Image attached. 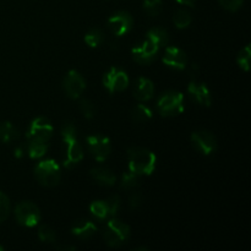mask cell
<instances>
[{"label": "cell", "mask_w": 251, "mask_h": 251, "mask_svg": "<svg viewBox=\"0 0 251 251\" xmlns=\"http://www.w3.org/2000/svg\"><path fill=\"white\" fill-rule=\"evenodd\" d=\"M61 139H63L64 150H65V161L64 166L66 168L75 166L78 162L82 161L83 151L80 142L77 140L76 127L71 123H65L61 129Z\"/></svg>", "instance_id": "1"}, {"label": "cell", "mask_w": 251, "mask_h": 251, "mask_svg": "<svg viewBox=\"0 0 251 251\" xmlns=\"http://www.w3.org/2000/svg\"><path fill=\"white\" fill-rule=\"evenodd\" d=\"M129 157V171L137 176H150L156 168V154L141 147H132L127 151Z\"/></svg>", "instance_id": "2"}, {"label": "cell", "mask_w": 251, "mask_h": 251, "mask_svg": "<svg viewBox=\"0 0 251 251\" xmlns=\"http://www.w3.org/2000/svg\"><path fill=\"white\" fill-rule=\"evenodd\" d=\"M37 180L41 183V185L47 186V188H53L56 186L60 181V168L53 159H46L37 164L34 169Z\"/></svg>", "instance_id": "3"}, {"label": "cell", "mask_w": 251, "mask_h": 251, "mask_svg": "<svg viewBox=\"0 0 251 251\" xmlns=\"http://www.w3.org/2000/svg\"><path fill=\"white\" fill-rule=\"evenodd\" d=\"M157 109L163 117H173L184 110V96L176 91H168L159 97Z\"/></svg>", "instance_id": "4"}, {"label": "cell", "mask_w": 251, "mask_h": 251, "mask_svg": "<svg viewBox=\"0 0 251 251\" xmlns=\"http://www.w3.org/2000/svg\"><path fill=\"white\" fill-rule=\"evenodd\" d=\"M103 237L109 247H120L129 239L130 228L122 221L112 220L105 225Z\"/></svg>", "instance_id": "5"}, {"label": "cell", "mask_w": 251, "mask_h": 251, "mask_svg": "<svg viewBox=\"0 0 251 251\" xmlns=\"http://www.w3.org/2000/svg\"><path fill=\"white\" fill-rule=\"evenodd\" d=\"M53 135V125L47 118H36L29 125L26 132V137L28 141H38L48 144Z\"/></svg>", "instance_id": "6"}, {"label": "cell", "mask_w": 251, "mask_h": 251, "mask_svg": "<svg viewBox=\"0 0 251 251\" xmlns=\"http://www.w3.org/2000/svg\"><path fill=\"white\" fill-rule=\"evenodd\" d=\"M15 217L20 225L31 228L38 225L41 220V212L34 203L24 201V202H20L15 208Z\"/></svg>", "instance_id": "7"}, {"label": "cell", "mask_w": 251, "mask_h": 251, "mask_svg": "<svg viewBox=\"0 0 251 251\" xmlns=\"http://www.w3.org/2000/svg\"><path fill=\"white\" fill-rule=\"evenodd\" d=\"M87 146L96 161L104 162L112 152L110 141L100 135H91L87 137Z\"/></svg>", "instance_id": "8"}, {"label": "cell", "mask_w": 251, "mask_h": 251, "mask_svg": "<svg viewBox=\"0 0 251 251\" xmlns=\"http://www.w3.org/2000/svg\"><path fill=\"white\" fill-rule=\"evenodd\" d=\"M103 85L110 93L124 91L129 85L126 73L118 68H112L103 76Z\"/></svg>", "instance_id": "9"}, {"label": "cell", "mask_w": 251, "mask_h": 251, "mask_svg": "<svg viewBox=\"0 0 251 251\" xmlns=\"http://www.w3.org/2000/svg\"><path fill=\"white\" fill-rule=\"evenodd\" d=\"M159 51V47L154 43L152 39L146 38L144 42L137 44L136 47L131 49L132 56H134L135 61L140 64H150L156 59L157 54Z\"/></svg>", "instance_id": "10"}, {"label": "cell", "mask_w": 251, "mask_h": 251, "mask_svg": "<svg viewBox=\"0 0 251 251\" xmlns=\"http://www.w3.org/2000/svg\"><path fill=\"white\" fill-rule=\"evenodd\" d=\"M132 25H134V20L131 15L126 11H119L108 20L107 26L114 36L120 37L126 34L132 28Z\"/></svg>", "instance_id": "11"}, {"label": "cell", "mask_w": 251, "mask_h": 251, "mask_svg": "<svg viewBox=\"0 0 251 251\" xmlns=\"http://www.w3.org/2000/svg\"><path fill=\"white\" fill-rule=\"evenodd\" d=\"M191 142H193V146L205 156L213 153L217 149V140H216L215 135L205 131V130L194 132L191 135Z\"/></svg>", "instance_id": "12"}, {"label": "cell", "mask_w": 251, "mask_h": 251, "mask_svg": "<svg viewBox=\"0 0 251 251\" xmlns=\"http://www.w3.org/2000/svg\"><path fill=\"white\" fill-rule=\"evenodd\" d=\"M63 87L66 95L73 100L80 97L86 88V81L78 71L70 70L63 81Z\"/></svg>", "instance_id": "13"}, {"label": "cell", "mask_w": 251, "mask_h": 251, "mask_svg": "<svg viewBox=\"0 0 251 251\" xmlns=\"http://www.w3.org/2000/svg\"><path fill=\"white\" fill-rule=\"evenodd\" d=\"M188 92L198 104L210 107L211 103H212V98H211V93L207 86L203 82H199L195 78H193L189 83Z\"/></svg>", "instance_id": "14"}, {"label": "cell", "mask_w": 251, "mask_h": 251, "mask_svg": "<svg viewBox=\"0 0 251 251\" xmlns=\"http://www.w3.org/2000/svg\"><path fill=\"white\" fill-rule=\"evenodd\" d=\"M163 63L176 70H183L188 64V56L176 47H167L163 55Z\"/></svg>", "instance_id": "15"}, {"label": "cell", "mask_w": 251, "mask_h": 251, "mask_svg": "<svg viewBox=\"0 0 251 251\" xmlns=\"http://www.w3.org/2000/svg\"><path fill=\"white\" fill-rule=\"evenodd\" d=\"M134 95L136 100H141V102H147V100H151L154 95L153 83H152L149 78H137L136 85H135Z\"/></svg>", "instance_id": "16"}, {"label": "cell", "mask_w": 251, "mask_h": 251, "mask_svg": "<svg viewBox=\"0 0 251 251\" xmlns=\"http://www.w3.org/2000/svg\"><path fill=\"white\" fill-rule=\"evenodd\" d=\"M73 234L75 237L80 238V239H90L91 237L96 234L97 232V227L95 223L87 220H80L74 225L73 229H71Z\"/></svg>", "instance_id": "17"}, {"label": "cell", "mask_w": 251, "mask_h": 251, "mask_svg": "<svg viewBox=\"0 0 251 251\" xmlns=\"http://www.w3.org/2000/svg\"><path fill=\"white\" fill-rule=\"evenodd\" d=\"M91 176L95 181H97V184L104 186H112L115 184V178L114 173H113L110 169L108 168H95L91 171Z\"/></svg>", "instance_id": "18"}, {"label": "cell", "mask_w": 251, "mask_h": 251, "mask_svg": "<svg viewBox=\"0 0 251 251\" xmlns=\"http://www.w3.org/2000/svg\"><path fill=\"white\" fill-rule=\"evenodd\" d=\"M17 136H19V131H17L16 127L11 123H0V141L4 142V144H9V142L16 140Z\"/></svg>", "instance_id": "19"}, {"label": "cell", "mask_w": 251, "mask_h": 251, "mask_svg": "<svg viewBox=\"0 0 251 251\" xmlns=\"http://www.w3.org/2000/svg\"><path fill=\"white\" fill-rule=\"evenodd\" d=\"M147 38L152 39L159 48L163 46H167V43L169 41L168 32L164 28H161V27H154V28L150 29L147 32Z\"/></svg>", "instance_id": "20"}, {"label": "cell", "mask_w": 251, "mask_h": 251, "mask_svg": "<svg viewBox=\"0 0 251 251\" xmlns=\"http://www.w3.org/2000/svg\"><path fill=\"white\" fill-rule=\"evenodd\" d=\"M131 117L135 122L137 123H145L152 118V112L147 105L145 104H137L132 108Z\"/></svg>", "instance_id": "21"}, {"label": "cell", "mask_w": 251, "mask_h": 251, "mask_svg": "<svg viewBox=\"0 0 251 251\" xmlns=\"http://www.w3.org/2000/svg\"><path fill=\"white\" fill-rule=\"evenodd\" d=\"M27 151H28V156L31 158L37 159L43 157L48 151V144L38 141H28V146H27Z\"/></svg>", "instance_id": "22"}, {"label": "cell", "mask_w": 251, "mask_h": 251, "mask_svg": "<svg viewBox=\"0 0 251 251\" xmlns=\"http://www.w3.org/2000/svg\"><path fill=\"white\" fill-rule=\"evenodd\" d=\"M103 41H104V33L100 28H92L85 36V42L91 48H96V47L100 46Z\"/></svg>", "instance_id": "23"}, {"label": "cell", "mask_w": 251, "mask_h": 251, "mask_svg": "<svg viewBox=\"0 0 251 251\" xmlns=\"http://www.w3.org/2000/svg\"><path fill=\"white\" fill-rule=\"evenodd\" d=\"M173 22L174 25H176V28H186V27H189V25L191 24V15L189 14L186 10H178V11L176 12V15H174Z\"/></svg>", "instance_id": "24"}, {"label": "cell", "mask_w": 251, "mask_h": 251, "mask_svg": "<svg viewBox=\"0 0 251 251\" xmlns=\"http://www.w3.org/2000/svg\"><path fill=\"white\" fill-rule=\"evenodd\" d=\"M90 211L98 220H104L108 216V208L105 201H93L90 206Z\"/></svg>", "instance_id": "25"}, {"label": "cell", "mask_w": 251, "mask_h": 251, "mask_svg": "<svg viewBox=\"0 0 251 251\" xmlns=\"http://www.w3.org/2000/svg\"><path fill=\"white\" fill-rule=\"evenodd\" d=\"M120 185H122L123 189H126V190L136 188L139 185V176L131 171L126 172V173L123 174L122 184Z\"/></svg>", "instance_id": "26"}, {"label": "cell", "mask_w": 251, "mask_h": 251, "mask_svg": "<svg viewBox=\"0 0 251 251\" xmlns=\"http://www.w3.org/2000/svg\"><path fill=\"white\" fill-rule=\"evenodd\" d=\"M162 6H163L162 0H145L144 5H142V7H144V10L146 11V14L153 17L157 16L158 14H161Z\"/></svg>", "instance_id": "27"}, {"label": "cell", "mask_w": 251, "mask_h": 251, "mask_svg": "<svg viewBox=\"0 0 251 251\" xmlns=\"http://www.w3.org/2000/svg\"><path fill=\"white\" fill-rule=\"evenodd\" d=\"M238 65L245 71L250 70V60H251V48L250 46H247L240 50L239 55H238Z\"/></svg>", "instance_id": "28"}, {"label": "cell", "mask_w": 251, "mask_h": 251, "mask_svg": "<svg viewBox=\"0 0 251 251\" xmlns=\"http://www.w3.org/2000/svg\"><path fill=\"white\" fill-rule=\"evenodd\" d=\"M38 237L44 243H54L56 239L55 232L48 226H41L38 229Z\"/></svg>", "instance_id": "29"}, {"label": "cell", "mask_w": 251, "mask_h": 251, "mask_svg": "<svg viewBox=\"0 0 251 251\" xmlns=\"http://www.w3.org/2000/svg\"><path fill=\"white\" fill-rule=\"evenodd\" d=\"M10 213V200L4 193L0 191V223L4 222Z\"/></svg>", "instance_id": "30"}, {"label": "cell", "mask_w": 251, "mask_h": 251, "mask_svg": "<svg viewBox=\"0 0 251 251\" xmlns=\"http://www.w3.org/2000/svg\"><path fill=\"white\" fill-rule=\"evenodd\" d=\"M80 109L82 112L83 117L87 118V119H92L96 115V107L93 105L92 102H90L88 100H82L80 102Z\"/></svg>", "instance_id": "31"}, {"label": "cell", "mask_w": 251, "mask_h": 251, "mask_svg": "<svg viewBox=\"0 0 251 251\" xmlns=\"http://www.w3.org/2000/svg\"><path fill=\"white\" fill-rule=\"evenodd\" d=\"M105 205H107L108 208V215L109 216H114L115 213L118 212L120 206V199L118 195H113L110 196L108 200H105Z\"/></svg>", "instance_id": "32"}, {"label": "cell", "mask_w": 251, "mask_h": 251, "mask_svg": "<svg viewBox=\"0 0 251 251\" xmlns=\"http://www.w3.org/2000/svg\"><path fill=\"white\" fill-rule=\"evenodd\" d=\"M222 7H225L228 11H237L243 5L244 0H218Z\"/></svg>", "instance_id": "33"}, {"label": "cell", "mask_w": 251, "mask_h": 251, "mask_svg": "<svg viewBox=\"0 0 251 251\" xmlns=\"http://www.w3.org/2000/svg\"><path fill=\"white\" fill-rule=\"evenodd\" d=\"M142 202V195L140 193H134L131 194V196H130L129 199V203H130V207L132 208V210H135V208L139 207L140 205H141Z\"/></svg>", "instance_id": "34"}, {"label": "cell", "mask_w": 251, "mask_h": 251, "mask_svg": "<svg viewBox=\"0 0 251 251\" xmlns=\"http://www.w3.org/2000/svg\"><path fill=\"white\" fill-rule=\"evenodd\" d=\"M179 4H183V5H188V6H194L196 0H176Z\"/></svg>", "instance_id": "35"}, {"label": "cell", "mask_w": 251, "mask_h": 251, "mask_svg": "<svg viewBox=\"0 0 251 251\" xmlns=\"http://www.w3.org/2000/svg\"><path fill=\"white\" fill-rule=\"evenodd\" d=\"M22 156H24V149H22V147H17V149L15 150V157L21 158Z\"/></svg>", "instance_id": "36"}, {"label": "cell", "mask_w": 251, "mask_h": 251, "mask_svg": "<svg viewBox=\"0 0 251 251\" xmlns=\"http://www.w3.org/2000/svg\"><path fill=\"white\" fill-rule=\"evenodd\" d=\"M58 249H60V250H71V251H74V250H76V248L75 247H58Z\"/></svg>", "instance_id": "37"}, {"label": "cell", "mask_w": 251, "mask_h": 251, "mask_svg": "<svg viewBox=\"0 0 251 251\" xmlns=\"http://www.w3.org/2000/svg\"><path fill=\"white\" fill-rule=\"evenodd\" d=\"M2 250H4V248H2L1 245H0V251H2Z\"/></svg>", "instance_id": "38"}]
</instances>
